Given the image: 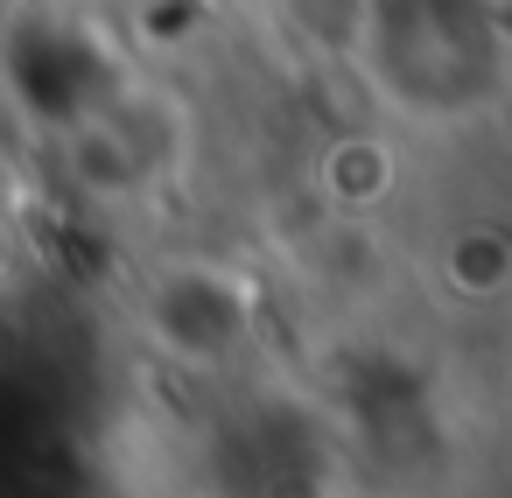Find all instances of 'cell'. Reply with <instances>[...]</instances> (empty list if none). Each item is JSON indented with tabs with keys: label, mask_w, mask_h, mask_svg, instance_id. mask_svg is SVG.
Segmentation results:
<instances>
[{
	"label": "cell",
	"mask_w": 512,
	"mask_h": 498,
	"mask_svg": "<svg viewBox=\"0 0 512 498\" xmlns=\"http://www.w3.org/2000/svg\"><path fill=\"white\" fill-rule=\"evenodd\" d=\"M386 148H372V141H344L337 155H330V190L344 197V204H372L379 190H386Z\"/></svg>",
	"instance_id": "cell-2"
},
{
	"label": "cell",
	"mask_w": 512,
	"mask_h": 498,
	"mask_svg": "<svg viewBox=\"0 0 512 498\" xmlns=\"http://www.w3.org/2000/svg\"><path fill=\"white\" fill-rule=\"evenodd\" d=\"M505 274H512V253H505L498 232H470V239L449 246V281L463 295H491V288H505Z\"/></svg>",
	"instance_id": "cell-1"
}]
</instances>
